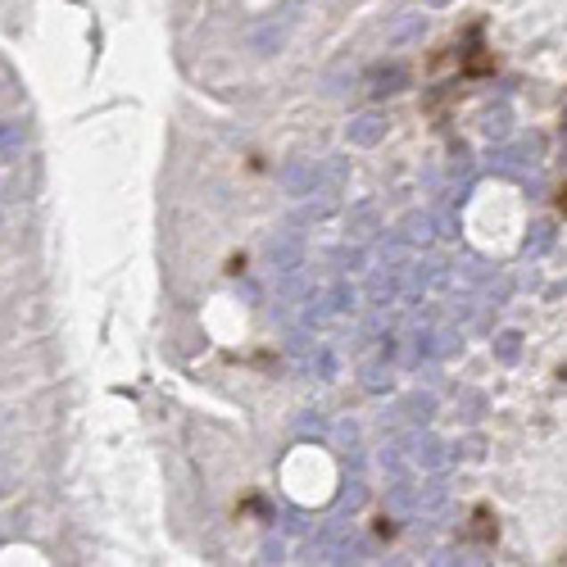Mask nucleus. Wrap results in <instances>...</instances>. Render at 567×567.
Here are the masks:
<instances>
[{
  "mask_svg": "<svg viewBox=\"0 0 567 567\" xmlns=\"http://www.w3.org/2000/svg\"><path fill=\"white\" fill-rule=\"evenodd\" d=\"M472 536H477V540H490V536H495V527H490V513H486V508L477 513V527H472Z\"/></svg>",
  "mask_w": 567,
  "mask_h": 567,
  "instance_id": "35",
  "label": "nucleus"
},
{
  "mask_svg": "<svg viewBox=\"0 0 567 567\" xmlns=\"http://www.w3.org/2000/svg\"><path fill=\"white\" fill-rule=\"evenodd\" d=\"M449 173H454V177H458V173H472V154L463 150V145L454 150V164H449Z\"/></svg>",
  "mask_w": 567,
  "mask_h": 567,
  "instance_id": "34",
  "label": "nucleus"
},
{
  "mask_svg": "<svg viewBox=\"0 0 567 567\" xmlns=\"http://www.w3.org/2000/svg\"><path fill=\"white\" fill-rule=\"evenodd\" d=\"M282 527H286V531H295V536H300V531H308L304 513H295V508H286V513H282Z\"/></svg>",
  "mask_w": 567,
  "mask_h": 567,
  "instance_id": "33",
  "label": "nucleus"
},
{
  "mask_svg": "<svg viewBox=\"0 0 567 567\" xmlns=\"http://www.w3.org/2000/svg\"><path fill=\"white\" fill-rule=\"evenodd\" d=\"M314 349H318V345L308 341V327L291 332V341H286V354H291V358H308V354H314Z\"/></svg>",
  "mask_w": 567,
  "mask_h": 567,
  "instance_id": "25",
  "label": "nucleus"
},
{
  "mask_svg": "<svg viewBox=\"0 0 567 567\" xmlns=\"http://www.w3.org/2000/svg\"><path fill=\"white\" fill-rule=\"evenodd\" d=\"M377 268H390V273H404V268H408V241H404V236L390 241V245H382Z\"/></svg>",
  "mask_w": 567,
  "mask_h": 567,
  "instance_id": "16",
  "label": "nucleus"
},
{
  "mask_svg": "<svg viewBox=\"0 0 567 567\" xmlns=\"http://www.w3.org/2000/svg\"><path fill=\"white\" fill-rule=\"evenodd\" d=\"M445 499H449L445 481H427V486H418V513H436Z\"/></svg>",
  "mask_w": 567,
  "mask_h": 567,
  "instance_id": "20",
  "label": "nucleus"
},
{
  "mask_svg": "<svg viewBox=\"0 0 567 567\" xmlns=\"http://www.w3.org/2000/svg\"><path fill=\"white\" fill-rule=\"evenodd\" d=\"M336 445H341V454H354L358 449V423L354 418L336 423Z\"/></svg>",
  "mask_w": 567,
  "mask_h": 567,
  "instance_id": "24",
  "label": "nucleus"
},
{
  "mask_svg": "<svg viewBox=\"0 0 567 567\" xmlns=\"http://www.w3.org/2000/svg\"><path fill=\"white\" fill-rule=\"evenodd\" d=\"M449 318H454V323H472V318H477V300H454Z\"/></svg>",
  "mask_w": 567,
  "mask_h": 567,
  "instance_id": "29",
  "label": "nucleus"
},
{
  "mask_svg": "<svg viewBox=\"0 0 567 567\" xmlns=\"http://www.w3.org/2000/svg\"><path fill=\"white\" fill-rule=\"evenodd\" d=\"M327 308H332V318H345V314H354V308H358V291L341 277L332 291H327Z\"/></svg>",
  "mask_w": 567,
  "mask_h": 567,
  "instance_id": "13",
  "label": "nucleus"
},
{
  "mask_svg": "<svg viewBox=\"0 0 567 567\" xmlns=\"http://www.w3.org/2000/svg\"><path fill=\"white\" fill-rule=\"evenodd\" d=\"M423 28H427V14H418V10H399V14L390 19V28H386V41H390V45H408V41H418V37H423Z\"/></svg>",
  "mask_w": 567,
  "mask_h": 567,
  "instance_id": "8",
  "label": "nucleus"
},
{
  "mask_svg": "<svg viewBox=\"0 0 567 567\" xmlns=\"http://www.w3.org/2000/svg\"><path fill=\"white\" fill-rule=\"evenodd\" d=\"M377 463H382V472H390V477H404V472H408V449H404V440L386 445V449L377 454Z\"/></svg>",
  "mask_w": 567,
  "mask_h": 567,
  "instance_id": "18",
  "label": "nucleus"
},
{
  "mask_svg": "<svg viewBox=\"0 0 567 567\" xmlns=\"http://www.w3.org/2000/svg\"><path fill=\"white\" fill-rule=\"evenodd\" d=\"M486 264L481 259H463V264H454V282H463V286H486Z\"/></svg>",
  "mask_w": 567,
  "mask_h": 567,
  "instance_id": "19",
  "label": "nucleus"
},
{
  "mask_svg": "<svg viewBox=\"0 0 567 567\" xmlns=\"http://www.w3.org/2000/svg\"><path fill=\"white\" fill-rule=\"evenodd\" d=\"M23 145H28V132H23L19 119H5V123H0V164L23 160Z\"/></svg>",
  "mask_w": 567,
  "mask_h": 567,
  "instance_id": "10",
  "label": "nucleus"
},
{
  "mask_svg": "<svg viewBox=\"0 0 567 567\" xmlns=\"http://www.w3.org/2000/svg\"><path fill=\"white\" fill-rule=\"evenodd\" d=\"M282 191H286L291 200L318 195V191H323V164H314V160H295V164L282 173Z\"/></svg>",
  "mask_w": 567,
  "mask_h": 567,
  "instance_id": "3",
  "label": "nucleus"
},
{
  "mask_svg": "<svg viewBox=\"0 0 567 567\" xmlns=\"http://www.w3.org/2000/svg\"><path fill=\"white\" fill-rule=\"evenodd\" d=\"M404 449H408V463L423 468V472H436L440 463H445V440L431 436V431H423V427L414 436H404Z\"/></svg>",
  "mask_w": 567,
  "mask_h": 567,
  "instance_id": "4",
  "label": "nucleus"
},
{
  "mask_svg": "<svg viewBox=\"0 0 567 567\" xmlns=\"http://www.w3.org/2000/svg\"><path fill=\"white\" fill-rule=\"evenodd\" d=\"M395 354H399V341H395V336L386 332V336H382V358H386V364H390V358H395Z\"/></svg>",
  "mask_w": 567,
  "mask_h": 567,
  "instance_id": "37",
  "label": "nucleus"
},
{
  "mask_svg": "<svg viewBox=\"0 0 567 567\" xmlns=\"http://www.w3.org/2000/svg\"><path fill=\"white\" fill-rule=\"evenodd\" d=\"M336 264H341V273H345V277H349V273H364V264H368V254H364V241L345 245V250L336 254Z\"/></svg>",
  "mask_w": 567,
  "mask_h": 567,
  "instance_id": "21",
  "label": "nucleus"
},
{
  "mask_svg": "<svg viewBox=\"0 0 567 567\" xmlns=\"http://www.w3.org/2000/svg\"><path fill=\"white\" fill-rule=\"evenodd\" d=\"M431 218H436V236H458V218H454V204H445V210H436Z\"/></svg>",
  "mask_w": 567,
  "mask_h": 567,
  "instance_id": "28",
  "label": "nucleus"
},
{
  "mask_svg": "<svg viewBox=\"0 0 567 567\" xmlns=\"http://www.w3.org/2000/svg\"><path fill=\"white\" fill-rule=\"evenodd\" d=\"M282 554H286L282 540H264V563H282Z\"/></svg>",
  "mask_w": 567,
  "mask_h": 567,
  "instance_id": "36",
  "label": "nucleus"
},
{
  "mask_svg": "<svg viewBox=\"0 0 567 567\" xmlns=\"http://www.w3.org/2000/svg\"><path fill=\"white\" fill-rule=\"evenodd\" d=\"M268 264H273L277 277L300 273V268H304V236H300V232H277V236L268 241Z\"/></svg>",
  "mask_w": 567,
  "mask_h": 567,
  "instance_id": "2",
  "label": "nucleus"
},
{
  "mask_svg": "<svg viewBox=\"0 0 567 567\" xmlns=\"http://www.w3.org/2000/svg\"><path fill=\"white\" fill-rule=\"evenodd\" d=\"M364 499H368V481H364V477L354 472V477L345 481V490H341V508H349V513H354V508L364 504Z\"/></svg>",
  "mask_w": 567,
  "mask_h": 567,
  "instance_id": "23",
  "label": "nucleus"
},
{
  "mask_svg": "<svg viewBox=\"0 0 567 567\" xmlns=\"http://www.w3.org/2000/svg\"><path fill=\"white\" fill-rule=\"evenodd\" d=\"M554 241H558L554 223H549V218H540V223H531V232H527V254H531V259H540V254H549V250H554Z\"/></svg>",
  "mask_w": 567,
  "mask_h": 567,
  "instance_id": "14",
  "label": "nucleus"
},
{
  "mask_svg": "<svg viewBox=\"0 0 567 567\" xmlns=\"http://www.w3.org/2000/svg\"><path fill=\"white\" fill-rule=\"evenodd\" d=\"M481 132H486L490 141H508V132H513L508 110H490V114H486V123H481Z\"/></svg>",
  "mask_w": 567,
  "mask_h": 567,
  "instance_id": "22",
  "label": "nucleus"
},
{
  "mask_svg": "<svg viewBox=\"0 0 567 567\" xmlns=\"http://www.w3.org/2000/svg\"><path fill=\"white\" fill-rule=\"evenodd\" d=\"M386 127H390L386 110H358V114L345 123V141H349V145L373 150V145H382V141H386Z\"/></svg>",
  "mask_w": 567,
  "mask_h": 567,
  "instance_id": "1",
  "label": "nucleus"
},
{
  "mask_svg": "<svg viewBox=\"0 0 567 567\" xmlns=\"http://www.w3.org/2000/svg\"><path fill=\"white\" fill-rule=\"evenodd\" d=\"M458 454H463V458H472V463H477V458L486 454V440H481V436H468V440H463V445H458Z\"/></svg>",
  "mask_w": 567,
  "mask_h": 567,
  "instance_id": "32",
  "label": "nucleus"
},
{
  "mask_svg": "<svg viewBox=\"0 0 567 567\" xmlns=\"http://www.w3.org/2000/svg\"><path fill=\"white\" fill-rule=\"evenodd\" d=\"M345 232H349V241H373V236L382 232V214H377V204H373V200L354 204L349 218H345Z\"/></svg>",
  "mask_w": 567,
  "mask_h": 567,
  "instance_id": "7",
  "label": "nucleus"
},
{
  "mask_svg": "<svg viewBox=\"0 0 567 567\" xmlns=\"http://www.w3.org/2000/svg\"><path fill=\"white\" fill-rule=\"evenodd\" d=\"M295 427H300V436H323V431H327V423H323L318 408H304V418H300Z\"/></svg>",
  "mask_w": 567,
  "mask_h": 567,
  "instance_id": "27",
  "label": "nucleus"
},
{
  "mask_svg": "<svg viewBox=\"0 0 567 567\" xmlns=\"http://www.w3.org/2000/svg\"><path fill=\"white\" fill-rule=\"evenodd\" d=\"M508 291H513V286H508V282H495V277H486V300H490V304H495V308H499V304H504V300H508Z\"/></svg>",
  "mask_w": 567,
  "mask_h": 567,
  "instance_id": "31",
  "label": "nucleus"
},
{
  "mask_svg": "<svg viewBox=\"0 0 567 567\" xmlns=\"http://www.w3.org/2000/svg\"><path fill=\"white\" fill-rule=\"evenodd\" d=\"M364 390H373V395H382V390H390V368H382V364H373V368L364 373Z\"/></svg>",
  "mask_w": 567,
  "mask_h": 567,
  "instance_id": "26",
  "label": "nucleus"
},
{
  "mask_svg": "<svg viewBox=\"0 0 567 567\" xmlns=\"http://www.w3.org/2000/svg\"><path fill=\"white\" fill-rule=\"evenodd\" d=\"M427 5H449V0H427Z\"/></svg>",
  "mask_w": 567,
  "mask_h": 567,
  "instance_id": "38",
  "label": "nucleus"
},
{
  "mask_svg": "<svg viewBox=\"0 0 567 567\" xmlns=\"http://www.w3.org/2000/svg\"><path fill=\"white\" fill-rule=\"evenodd\" d=\"M336 368H341V358H336V349L318 345L314 354H308V373H314L318 382H332V377H336Z\"/></svg>",
  "mask_w": 567,
  "mask_h": 567,
  "instance_id": "15",
  "label": "nucleus"
},
{
  "mask_svg": "<svg viewBox=\"0 0 567 567\" xmlns=\"http://www.w3.org/2000/svg\"><path fill=\"white\" fill-rule=\"evenodd\" d=\"M481 404H486V399L468 390V395H463V404H458V414H463V418H468V423H477V418H481Z\"/></svg>",
  "mask_w": 567,
  "mask_h": 567,
  "instance_id": "30",
  "label": "nucleus"
},
{
  "mask_svg": "<svg viewBox=\"0 0 567 567\" xmlns=\"http://www.w3.org/2000/svg\"><path fill=\"white\" fill-rule=\"evenodd\" d=\"M399 236L408 241V245H427L431 236H436V218L431 214H404V223H399Z\"/></svg>",
  "mask_w": 567,
  "mask_h": 567,
  "instance_id": "11",
  "label": "nucleus"
},
{
  "mask_svg": "<svg viewBox=\"0 0 567 567\" xmlns=\"http://www.w3.org/2000/svg\"><path fill=\"white\" fill-rule=\"evenodd\" d=\"M364 300H368L373 308H386V304H395V300H404V273H390V268H377V273L368 277V291H364Z\"/></svg>",
  "mask_w": 567,
  "mask_h": 567,
  "instance_id": "6",
  "label": "nucleus"
},
{
  "mask_svg": "<svg viewBox=\"0 0 567 567\" xmlns=\"http://www.w3.org/2000/svg\"><path fill=\"white\" fill-rule=\"evenodd\" d=\"M563 123H567V114H563Z\"/></svg>",
  "mask_w": 567,
  "mask_h": 567,
  "instance_id": "39",
  "label": "nucleus"
},
{
  "mask_svg": "<svg viewBox=\"0 0 567 567\" xmlns=\"http://www.w3.org/2000/svg\"><path fill=\"white\" fill-rule=\"evenodd\" d=\"M282 41H286V28H277V23H268V28H259V32H250V50L254 55H277L282 50Z\"/></svg>",
  "mask_w": 567,
  "mask_h": 567,
  "instance_id": "12",
  "label": "nucleus"
},
{
  "mask_svg": "<svg viewBox=\"0 0 567 567\" xmlns=\"http://www.w3.org/2000/svg\"><path fill=\"white\" fill-rule=\"evenodd\" d=\"M390 418H404V423H414V427H427L436 418V395L431 390H408L395 408H390Z\"/></svg>",
  "mask_w": 567,
  "mask_h": 567,
  "instance_id": "5",
  "label": "nucleus"
},
{
  "mask_svg": "<svg viewBox=\"0 0 567 567\" xmlns=\"http://www.w3.org/2000/svg\"><path fill=\"white\" fill-rule=\"evenodd\" d=\"M495 358H499V364H518V358H522V332H499L495 336Z\"/></svg>",
  "mask_w": 567,
  "mask_h": 567,
  "instance_id": "17",
  "label": "nucleus"
},
{
  "mask_svg": "<svg viewBox=\"0 0 567 567\" xmlns=\"http://www.w3.org/2000/svg\"><path fill=\"white\" fill-rule=\"evenodd\" d=\"M408 86V73L399 69V64H377L373 73H368V91L382 100V95H395V91H404Z\"/></svg>",
  "mask_w": 567,
  "mask_h": 567,
  "instance_id": "9",
  "label": "nucleus"
}]
</instances>
